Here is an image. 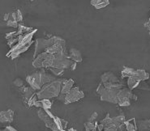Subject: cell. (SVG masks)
Segmentation results:
<instances>
[{"instance_id": "cell-1", "label": "cell", "mask_w": 150, "mask_h": 131, "mask_svg": "<svg viewBox=\"0 0 150 131\" xmlns=\"http://www.w3.org/2000/svg\"><path fill=\"white\" fill-rule=\"evenodd\" d=\"M66 80H56L46 84L36 95L38 100H48L54 97H58L61 93L62 87Z\"/></svg>"}, {"instance_id": "cell-2", "label": "cell", "mask_w": 150, "mask_h": 131, "mask_svg": "<svg viewBox=\"0 0 150 131\" xmlns=\"http://www.w3.org/2000/svg\"><path fill=\"white\" fill-rule=\"evenodd\" d=\"M26 80L30 85L31 88H33L34 91L35 90L40 91L45 85L54 81L55 77L42 70L39 72L33 73L31 75L27 76Z\"/></svg>"}, {"instance_id": "cell-3", "label": "cell", "mask_w": 150, "mask_h": 131, "mask_svg": "<svg viewBox=\"0 0 150 131\" xmlns=\"http://www.w3.org/2000/svg\"><path fill=\"white\" fill-rule=\"evenodd\" d=\"M59 39V37H51L50 39L38 38L35 41V51H34V58L37 56L45 52L50 47L55 44Z\"/></svg>"}, {"instance_id": "cell-4", "label": "cell", "mask_w": 150, "mask_h": 131, "mask_svg": "<svg viewBox=\"0 0 150 131\" xmlns=\"http://www.w3.org/2000/svg\"><path fill=\"white\" fill-rule=\"evenodd\" d=\"M54 60V55L47 52H44L36 57L33 60V65L37 68H50L52 67Z\"/></svg>"}, {"instance_id": "cell-5", "label": "cell", "mask_w": 150, "mask_h": 131, "mask_svg": "<svg viewBox=\"0 0 150 131\" xmlns=\"http://www.w3.org/2000/svg\"><path fill=\"white\" fill-rule=\"evenodd\" d=\"M97 92L101 96V100L102 101H107V102L114 104L119 103V100H118L119 91L105 89L102 83L99 84V87L97 89Z\"/></svg>"}, {"instance_id": "cell-6", "label": "cell", "mask_w": 150, "mask_h": 131, "mask_svg": "<svg viewBox=\"0 0 150 131\" xmlns=\"http://www.w3.org/2000/svg\"><path fill=\"white\" fill-rule=\"evenodd\" d=\"M123 78H134L139 81H145L149 78V74L144 70H135L129 67H124L122 70Z\"/></svg>"}, {"instance_id": "cell-7", "label": "cell", "mask_w": 150, "mask_h": 131, "mask_svg": "<svg viewBox=\"0 0 150 131\" xmlns=\"http://www.w3.org/2000/svg\"><path fill=\"white\" fill-rule=\"evenodd\" d=\"M131 100H136L137 96L131 92L129 89H122L119 90L118 92V100H119V104L122 107H128L131 104Z\"/></svg>"}, {"instance_id": "cell-8", "label": "cell", "mask_w": 150, "mask_h": 131, "mask_svg": "<svg viewBox=\"0 0 150 131\" xmlns=\"http://www.w3.org/2000/svg\"><path fill=\"white\" fill-rule=\"evenodd\" d=\"M84 96V92L82 91H80L78 87H73L65 96V103L70 104L78 101L81 98Z\"/></svg>"}, {"instance_id": "cell-9", "label": "cell", "mask_w": 150, "mask_h": 131, "mask_svg": "<svg viewBox=\"0 0 150 131\" xmlns=\"http://www.w3.org/2000/svg\"><path fill=\"white\" fill-rule=\"evenodd\" d=\"M38 117H40V119L42 121L45 122L46 127L50 128V130H52L54 131H59V129L56 126V125L54 124V119L51 118L48 114L46 113L45 109L42 108V109H40L38 111Z\"/></svg>"}, {"instance_id": "cell-10", "label": "cell", "mask_w": 150, "mask_h": 131, "mask_svg": "<svg viewBox=\"0 0 150 131\" xmlns=\"http://www.w3.org/2000/svg\"><path fill=\"white\" fill-rule=\"evenodd\" d=\"M14 118V112L11 109L0 112V123H11Z\"/></svg>"}, {"instance_id": "cell-11", "label": "cell", "mask_w": 150, "mask_h": 131, "mask_svg": "<svg viewBox=\"0 0 150 131\" xmlns=\"http://www.w3.org/2000/svg\"><path fill=\"white\" fill-rule=\"evenodd\" d=\"M101 83H121L119 79L112 72L104 73L101 77Z\"/></svg>"}, {"instance_id": "cell-12", "label": "cell", "mask_w": 150, "mask_h": 131, "mask_svg": "<svg viewBox=\"0 0 150 131\" xmlns=\"http://www.w3.org/2000/svg\"><path fill=\"white\" fill-rule=\"evenodd\" d=\"M74 85V80H66V81L64 82V83L63 84V87H62V90H61V93L62 95H64L66 96L67 94L68 93L70 92L71 90L72 89Z\"/></svg>"}, {"instance_id": "cell-13", "label": "cell", "mask_w": 150, "mask_h": 131, "mask_svg": "<svg viewBox=\"0 0 150 131\" xmlns=\"http://www.w3.org/2000/svg\"><path fill=\"white\" fill-rule=\"evenodd\" d=\"M68 56H69V58L75 62L82 61V56H81L80 52L76 49H71Z\"/></svg>"}, {"instance_id": "cell-14", "label": "cell", "mask_w": 150, "mask_h": 131, "mask_svg": "<svg viewBox=\"0 0 150 131\" xmlns=\"http://www.w3.org/2000/svg\"><path fill=\"white\" fill-rule=\"evenodd\" d=\"M52 104L49 100H38L34 103L33 106L36 107H41L43 109H50L51 108Z\"/></svg>"}, {"instance_id": "cell-15", "label": "cell", "mask_w": 150, "mask_h": 131, "mask_svg": "<svg viewBox=\"0 0 150 131\" xmlns=\"http://www.w3.org/2000/svg\"><path fill=\"white\" fill-rule=\"evenodd\" d=\"M91 4L93 6H94L95 8H97V9H101L109 5L110 1L108 0H92Z\"/></svg>"}, {"instance_id": "cell-16", "label": "cell", "mask_w": 150, "mask_h": 131, "mask_svg": "<svg viewBox=\"0 0 150 131\" xmlns=\"http://www.w3.org/2000/svg\"><path fill=\"white\" fill-rule=\"evenodd\" d=\"M143 82V81H142ZM141 83V81L136 80L134 78H127V85L128 87L129 90L135 89V88H138V87Z\"/></svg>"}, {"instance_id": "cell-17", "label": "cell", "mask_w": 150, "mask_h": 131, "mask_svg": "<svg viewBox=\"0 0 150 131\" xmlns=\"http://www.w3.org/2000/svg\"><path fill=\"white\" fill-rule=\"evenodd\" d=\"M138 128L140 130H144L150 128V119L149 120H144V121H138Z\"/></svg>"}, {"instance_id": "cell-18", "label": "cell", "mask_w": 150, "mask_h": 131, "mask_svg": "<svg viewBox=\"0 0 150 131\" xmlns=\"http://www.w3.org/2000/svg\"><path fill=\"white\" fill-rule=\"evenodd\" d=\"M127 131H136V126L135 124V119H131L124 122Z\"/></svg>"}, {"instance_id": "cell-19", "label": "cell", "mask_w": 150, "mask_h": 131, "mask_svg": "<svg viewBox=\"0 0 150 131\" xmlns=\"http://www.w3.org/2000/svg\"><path fill=\"white\" fill-rule=\"evenodd\" d=\"M54 124L56 125L57 128L59 129V130H63V124H62V119H61V118H59V117H54Z\"/></svg>"}, {"instance_id": "cell-20", "label": "cell", "mask_w": 150, "mask_h": 131, "mask_svg": "<svg viewBox=\"0 0 150 131\" xmlns=\"http://www.w3.org/2000/svg\"><path fill=\"white\" fill-rule=\"evenodd\" d=\"M48 69L52 72V74H54V75H63V70L61 69H58V68H53V67H50Z\"/></svg>"}, {"instance_id": "cell-21", "label": "cell", "mask_w": 150, "mask_h": 131, "mask_svg": "<svg viewBox=\"0 0 150 131\" xmlns=\"http://www.w3.org/2000/svg\"><path fill=\"white\" fill-rule=\"evenodd\" d=\"M98 113H96V112H94V113H92V115L90 116V117H89V119H88V122H91V123H94V121L97 120V118H98Z\"/></svg>"}, {"instance_id": "cell-22", "label": "cell", "mask_w": 150, "mask_h": 131, "mask_svg": "<svg viewBox=\"0 0 150 131\" xmlns=\"http://www.w3.org/2000/svg\"><path fill=\"white\" fill-rule=\"evenodd\" d=\"M7 26H9V27H12V28H17L19 27V24H18L17 22H16V21H12V20H8L7 22Z\"/></svg>"}, {"instance_id": "cell-23", "label": "cell", "mask_w": 150, "mask_h": 131, "mask_svg": "<svg viewBox=\"0 0 150 131\" xmlns=\"http://www.w3.org/2000/svg\"><path fill=\"white\" fill-rule=\"evenodd\" d=\"M16 21H17V22H21V21H22V20H23V16H22L21 11H16Z\"/></svg>"}, {"instance_id": "cell-24", "label": "cell", "mask_w": 150, "mask_h": 131, "mask_svg": "<svg viewBox=\"0 0 150 131\" xmlns=\"http://www.w3.org/2000/svg\"><path fill=\"white\" fill-rule=\"evenodd\" d=\"M14 84L16 87H21L23 85V81L21 79H16V80L14 81Z\"/></svg>"}, {"instance_id": "cell-25", "label": "cell", "mask_w": 150, "mask_h": 131, "mask_svg": "<svg viewBox=\"0 0 150 131\" xmlns=\"http://www.w3.org/2000/svg\"><path fill=\"white\" fill-rule=\"evenodd\" d=\"M145 27L148 28V30H149V33H150V18H149V22H148L147 24H145Z\"/></svg>"}, {"instance_id": "cell-26", "label": "cell", "mask_w": 150, "mask_h": 131, "mask_svg": "<svg viewBox=\"0 0 150 131\" xmlns=\"http://www.w3.org/2000/svg\"><path fill=\"white\" fill-rule=\"evenodd\" d=\"M76 62H74L73 63H72V65L71 66V69L72 70H74L76 69Z\"/></svg>"}, {"instance_id": "cell-27", "label": "cell", "mask_w": 150, "mask_h": 131, "mask_svg": "<svg viewBox=\"0 0 150 131\" xmlns=\"http://www.w3.org/2000/svg\"><path fill=\"white\" fill-rule=\"evenodd\" d=\"M60 131H67V130H60ZM68 131V130H67Z\"/></svg>"}, {"instance_id": "cell-28", "label": "cell", "mask_w": 150, "mask_h": 131, "mask_svg": "<svg viewBox=\"0 0 150 131\" xmlns=\"http://www.w3.org/2000/svg\"><path fill=\"white\" fill-rule=\"evenodd\" d=\"M104 131H110V130H104Z\"/></svg>"}]
</instances>
